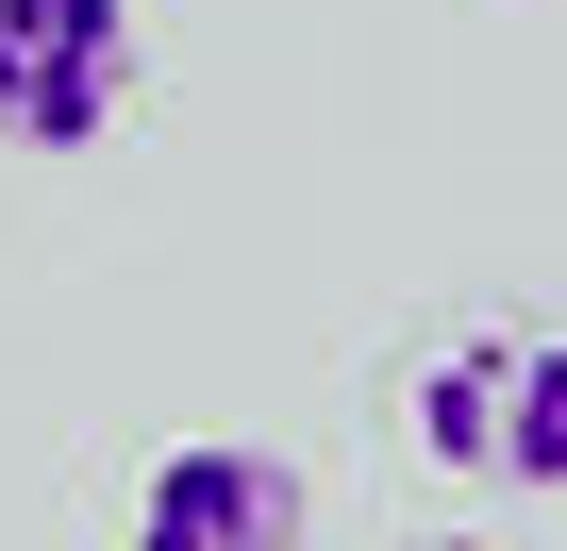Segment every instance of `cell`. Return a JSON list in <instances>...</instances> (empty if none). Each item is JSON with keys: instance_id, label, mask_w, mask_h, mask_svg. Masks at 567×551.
Returning <instances> with one entry per match:
<instances>
[{"instance_id": "obj_1", "label": "cell", "mask_w": 567, "mask_h": 551, "mask_svg": "<svg viewBox=\"0 0 567 551\" xmlns=\"http://www.w3.org/2000/svg\"><path fill=\"white\" fill-rule=\"evenodd\" d=\"M417 451L467 484H567V335H467L417 368Z\"/></svg>"}, {"instance_id": "obj_4", "label": "cell", "mask_w": 567, "mask_h": 551, "mask_svg": "<svg viewBox=\"0 0 567 551\" xmlns=\"http://www.w3.org/2000/svg\"><path fill=\"white\" fill-rule=\"evenodd\" d=\"M417 551H484V534H417Z\"/></svg>"}, {"instance_id": "obj_3", "label": "cell", "mask_w": 567, "mask_h": 551, "mask_svg": "<svg viewBox=\"0 0 567 551\" xmlns=\"http://www.w3.org/2000/svg\"><path fill=\"white\" fill-rule=\"evenodd\" d=\"M134 551H318L301 534V468L250 451V435H184L134 484Z\"/></svg>"}, {"instance_id": "obj_2", "label": "cell", "mask_w": 567, "mask_h": 551, "mask_svg": "<svg viewBox=\"0 0 567 551\" xmlns=\"http://www.w3.org/2000/svg\"><path fill=\"white\" fill-rule=\"evenodd\" d=\"M134 118V0H0V134L101 151Z\"/></svg>"}]
</instances>
